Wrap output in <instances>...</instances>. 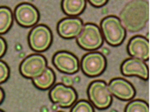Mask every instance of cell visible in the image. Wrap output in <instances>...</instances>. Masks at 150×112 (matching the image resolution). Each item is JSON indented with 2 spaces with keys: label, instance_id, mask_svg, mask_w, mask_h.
Masks as SVG:
<instances>
[{
  "label": "cell",
  "instance_id": "4",
  "mask_svg": "<svg viewBox=\"0 0 150 112\" xmlns=\"http://www.w3.org/2000/svg\"><path fill=\"white\" fill-rule=\"evenodd\" d=\"M76 41L80 48L91 52L99 49L104 42L99 27L93 23L83 25L82 30L76 38Z\"/></svg>",
  "mask_w": 150,
  "mask_h": 112
},
{
  "label": "cell",
  "instance_id": "9",
  "mask_svg": "<svg viewBox=\"0 0 150 112\" xmlns=\"http://www.w3.org/2000/svg\"><path fill=\"white\" fill-rule=\"evenodd\" d=\"M50 101L61 107H70L78 100V92L73 87H66L62 83L54 85L49 90Z\"/></svg>",
  "mask_w": 150,
  "mask_h": 112
},
{
  "label": "cell",
  "instance_id": "1",
  "mask_svg": "<svg viewBox=\"0 0 150 112\" xmlns=\"http://www.w3.org/2000/svg\"><path fill=\"white\" fill-rule=\"evenodd\" d=\"M148 17L149 2L144 0H133L124 6L118 18L126 31L136 33L145 27Z\"/></svg>",
  "mask_w": 150,
  "mask_h": 112
},
{
  "label": "cell",
  "instance_id": "12",
  "mask_svg": "<svg viewBox=\"0 0 150 112\" xmlns=\"http://www.w3.org/2000/svg\"><path fill=\"white\" fill-rule=\"evenodd\" d=\"M121 74L125 76H137L143 80H147L149 77L148 65L144 60L129 58L124 60L120 66Z\"/></svg>",
  "mask_w": 150,
  "mask_h": 112
},
{
  "label": "cell",
  "instance_id": "18",
  "mask_svg": "<svg viewBox=\"0 0 150 112\" xmlns=\"http://www.w3.org/2000/svg\"><path fill=\"white\" fill-rule=\"evenodd\" d=\"M125 112H149V106L143 99L130 100L125 107Z\"/></svg>",
  "mask_w": 150,
  "mask_h": 112
},
{
  "label": "cell",
  "instance_id": "11",
  "mask_svg": "<svg viewBox=\"0 0 150 112\" xmlns=\"http://www.w3.org/2000/svg\"><path fill=\"white\" fill-rule=\"evenodd\" d=\"M108 89L111 95L122 101H130L136 94L134 86L122 77H115L111 79L108 84Z\"/></svg>",
  "mask_w": 150,
  "mask_h": 112
},
{
  "label": "cell",
  "instance_id": "22",
  "mask_svg": "<svg viewBox=\"0 0 150 112\" xmlns=\"http://www.w3.org/2000/svg\"><path fill=\"white\" fill-rule=\"evenodd\" d=\"M89 3L93 7L100 8L102 6L106 5V4L108 3V1H107V0H90Z\"/></svg>",
  "mask_w": 150,
  "mask_h": 112
},
{
  "label": "cell",
  "instance_id": "6",
  "mask_svg": "<svg viewBox=\"0 0 150 112\" xmlns=\"http://www.w3.org/2000/svg\"><path fill=\"white\" fill-rule=\"evenodd\" d=\"M79 68L89 77L99 76L107 68V58L105 55L97 51L89 52L81 58Z\"/></svg>",
  "mask_w": 150,
  "mask_h": 112
},
{
  "label": "cell",
  "instance_id": "19",
  "mask_svg": "<svg viewBox=\"0 0 150 112\" xmlns=\"http://www.w3.org/2000/svg\"><path fill=\"white\" fill-rule=\"evenodd\" d=\"M70 112H95V108L89 101L82 99L72 106Z\"/></svg>",
  "mask_w": 150,
  "mask_h": 112
},
{
  "label": "cell",
  "instance_id": "15",
  "mask_svg": "<svg viewBox=\"0 0 150 112\" xmlns=\"http://www.w3.org/2000/svg\"><path fill=\"white\" fill-rule=\"evenodd\" d=\"M85 0H63L62 1V10L67 17H78L86 8Z\"/></svg>",
  "mask_w": 150,
  "mask_h": 112
},
{
  "label": "cell",
  "instance_id": "7",
  "mask_svg": "<svg viewBox=\"0 0 150 112\" xmlns=\"http://www.w3.org/2000/svg\"><path fill=\"white\" fill-rule=\"evenodd\" d=\"M47 68V59L39 53L31 54L20 63L19 71L25 78L33 79L40 76Z\"/></svg>",
  "mask_w": 150,
  "mask_h": 112
},
{
  "label": "cell",
  "instance_id": "20",
  "mask_svg": "<svg viewBox=\"0 0 150 112\" xmlns=\"http://www.w3.org/2000/svg\"><path fill=\"white\" fill-rule=\"evenodd\" d=\"M10 77V67L8 64L0 59V84H2Z\"/></svg>",
  "mask_w": 150,
  "mask_h": 112
},
{
  "label": "cell",
  "instance_id": "8",
  "mask_svg": "<svg viewBox=\"0 0 150 112\" xmlns=\"http://www.w3.org/2000/svg\"><path fill=\"white\" fill-rule=\"evenodd\" d=\"M16 23L23 27H33L40 20V12L31 3L23 2L18 4L14 10Z\"/></svg>",
  "mask_w": 150,
  "mask_h": 112
},
{
  "label": "cell",
  "instance_id": "24",
  "mask_svg": "<svg viewBox=\"0 0 150 112\" xmlns=\"http://www.w3.org/2000/svg\"><path fill=\"white\" fill-rule=\"evenodd\" d=\"M4 97H5V92H4L3 89L0 87V104H1V103L3 102Z\"/></svg>",
  "mask_w": 150,
  "mask_h": 112
},
{
  "label": "cell",
  "instance_id": "21",
  "mask_svg": "<svg viewBox=\"0 0 150 112\" xmlns=\"http://www.w3.org/2000/svg\"><path fill=\"white\" fill-rule=\"evenodd\" d=\"M7 48H8L7 42L5 41V39L0 36V58H1L3 56L6 54Z\"/></svg>",
  "mask_w": 150,
  "mask_h": 112
},
{
  "label": "cell",
  "instance_id": "23",
  "mask_svg": "<svg viewBox=\"0 0 150 112\" xmlns=\"http://www.w3.org/2000/svg\"><path fill=\"white\" fill-rule=\"evenodd\" d=\"M62 84L66 86V87H72L73 85V78L69 75H63L62 77Z\"/></svg>",
  "mask_w": 150,
  "mask_h": 112
},
{
  "label": "cell",
  "instance_id": "13",
  "mask_svg": "<svg viewBox=\"0 0 150 112\" xmlns=\"http://www.w3.org/2000/svg\"><path fill=\"white\" fill-rule=\"evenodd\" d=\"M83 27V21L79 17H65L57 25V31L63 39H75L81 32Z\"/></svg>",
  "mask_w": 150,
  "mask_h": 112
},
{
  "label": "cell",
  "instance_id": "25",
  "mask_svg": "<svg viewBox=\"0 0 150 112\" xmlns=\"http://www.w3.org/2000/svg\"><path fill=\"white\" fill-rule=\"evenodd\" d=\"M0 112H4V111H3L2 109H0Z\"/></svg>",
  "mask_w": 150,
  "mask_h": 112
},
{
  "label": "cell",
  "instance_id": "26",
  "mask_svg": "<svg viewBox=\"0 0 150 112\" xmlns=\"http://www.w3.org/2000/svg\"><path fill=\"white\" fill-rule=\"evenodd\" d=\"M56 112H62V111H56Z\"/></svg>",
  "mask_w": 150,
  "mask_h": 112
},
{
  "label": "cell",
  "instance_id": "10",
  "mask_svg": "<svg viewBox=\"0 0 150 112\" xmlns=\"http://www.w3.org/2000/svg\"><path fill=\"white\" fill-rule=\"evenodd\" d=\"M53 65L58 71L64 74L74 75L79 70V60L78 57L69 51H59L53 56Z\"/></svg>",
  "mask_w": 150,
  "mask_h": 112
},
{
  "label": "cell",
  "instance_id": "5",
  "mask_svg": "<svg viewBox=\"0 0 150 112\" xmlns=\"http://www.w3.org/2000/svg\"><path fill=\"white\" fill-rule=\"evenodd\" d=\"M28 42L31 50L35 51L37 53L45 52L52 44V31L46 25H36L29 31Z\"/></svg>",
  "mask_w": 150,
  "mask_h": 112
},
{
  "label": "cell",
  "instance_id": "3",
  "mask_svg": "<svg viewBox=\"0 0 150 112\" xmlns=\"http://www.w3.org/2000/svg\"><path fill=\"white\" fill-rule=\"evenodd\" d=\"M89 102L97 109H107L112 103V95L104 80H93L87 89Z\"/></svg>",
  "mask_w": 150,
  "mask_h": 112
},
{
  "label": "cell",
  "instance_id": "16",
  "mask_svg": "<svg viewBox=\"0 0 150 112\" xmlns=\"http://www.w3.org/2000/svg\"><path fill=\"white\" fill-rule=\"evenodd\" d=\"M31 80L33 85L36 88L42 90H45L53 87L56 81V75L52 69L50 67H47L40 76L36 77V78H33Z\"/></svg>",
  "mask_w": 150,
  "mask_h": 112
},
{
  "label": "cell",
  "instance_id": "2",
  "mask_svg": "<svg viewBox=\"0 0 150 112\" xmlns=\"http://www.w3.org/2000/svg\"><path fill=\"white\" fill-rule=\"evenodd\" d=\"M100 31L103 40L110 46H119L123 44L127 36V31L117 16L109 15L104 17L100 23Z\"/></svg>",
  "mask_w": 150,
  "mask_h": 112
},
{
  "label": "cell",
  "instance_id": "17",
  "mask_svg": "<svg viewBox=\"0 0 150 112\" xmlns=\"http://www.w3.org/2000/svg\"><path fill=\"white\" fill-rule=\"evenodd\" d=\"M13 22V13L7 6L0 7V35L5 34L11 28Z\"/></svg>",
  "mask_w": 150,
  "mask_h": 112
},
{
  "label": "cell",
  "instance_id": "14",
  "mask_svg": "<svg viewBox=\"0 0 150 112\" xmlns=\"http://www.w3.org/2000/svg\"><path fill=\"white\" fill-rule=\"evenodd\" d=\"M127 54L131 58L141 60H148L150 55L149 41L143 35H136L132 37L127 46Z\"/></svg>",
  "mask_w": 150,
  "mask_h": 112
}]
</instances>
